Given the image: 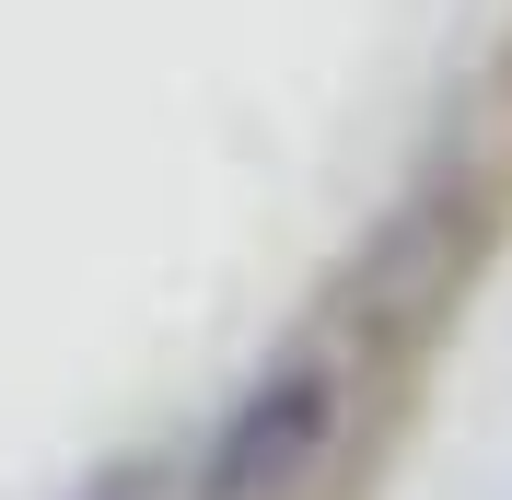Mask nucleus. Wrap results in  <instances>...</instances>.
I'll use <instances>...</instances> for the list:
<instances>
[{"instance_id":"obj_2","label":"nucleus","mask_w":512,"mask_h":500,"mask_svg":"<svg viewBox=\"0 0 512 500\" xmlns=\"http://www.w3.org/2000/svg\"><path fill=\"white\" fill-rule=\"evenodd\" d=\"M82 500H140V477H105V489H82Z\"/></svg>"},{"instance_id":"obj_1","label":"nucleus","mask_w":512,"mask_h":500,"mask_svg":"<svg viewBox=\"0 0 512 500\" xmlns=\"http://www.w3.org/2000/svg\"><path fill=\"white\" fill-rule=\"evenodd\" d=\"M338 396H350L338 349H291L280 373H256L245 396L222 407L210 454H198V500H280L291 477L326 454V431H338Z\"/></svg>"}]
</instances>
